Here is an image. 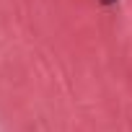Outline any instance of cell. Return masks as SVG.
Segmentation results:
<instances>
[{
  "mask_svg": "<svg viewBox=\"0 0 132 132\" xmlns=\"http://www.w3.org/2000/svg\"><path fill=\"white\" fill-rule=\"evenodd\" d=\"M101 3H104V5H111V3H117V0H101Z\"/></svg>",
  "mask_w": 132,
  "mask_h": 132,
  "instance_id": "cell-1",
  "label": "cell"
}]
</instances>
